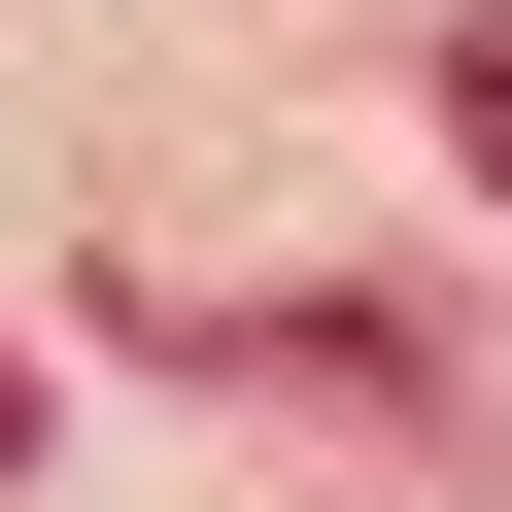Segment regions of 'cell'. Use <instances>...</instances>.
Returning <instances> with one entry per match:
<instances>
[{
    "instance_id": "cell-1",
    "label": "cell",
    "mask_w": 512,
    "mask_h": 512,
    "mask_svg": "<svg viewBox=\"0 0 512 512\" xmlns=\"http://www.w3.org/2000/svg\"><path fill=\"white\" fill-rule=\"evenodd\" d=\"M444 171L512 205V0H444Z\"/></svg>"
},
{
    "instance_id": "cell-2",
    "label": "cell",
    "mask_w": 512,
    "mask_h": 512,
    "mask_svg": "<svg viewBox=\"0 0 512 512\" xmlns=\"http://www.w3.org/2000/svg\"><path fill=\"white\" fill-rule=\"evenodd\" d=\"M0 444H35V376H0Z\"/></svg>"
}]
</instances>
